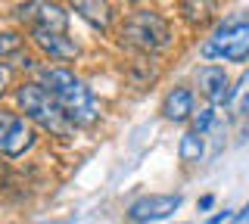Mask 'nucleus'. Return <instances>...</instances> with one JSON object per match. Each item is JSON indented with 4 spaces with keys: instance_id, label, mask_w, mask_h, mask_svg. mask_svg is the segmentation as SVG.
<instances>
[{
    "instance_id": "11",
    "label": "nucleus",
    "mask_w": 249,
    "mask_h": 224,
    "mask_svg": "<svg viewBox=\"0 0 249 224\" xmlns=\"http://www.w3.org/2000/svg\"><path fill=\"white\" fill-rule=\"evenodd\" d=\"M162 112H165V119H171V121H184L187 115L193 112V94L187 87H175L165 97V103H162Z\"/></svg>"
},
{
    "instance_id": "4",
    "label": "nucleus",
    "mask_w": 249,
    "mask_h": 224,
    "mask_svg": "<svg viewBox=\"0 0 249 224\" xmlns=\"http://www.w3.org/2000/svg\"><path fill=\"white\" fill-rule=\"evenodd\" d=\"M206 59H231V63H246L249 59V22H233V25L221 28L212 41L202 47Z\"/></svg>"
},
{
    "instance_id": "20",
    "label": "nucleus",
    "mask_w": 249,
    "mask_h": 224,
    "mask_svg": "<svg viewBox=\"0 0 249 224\" xmlns=\"http://www.w3.org/2000/svg\"><path fill=\"white\" fill-rule=\"evenodd\" d=\"M0 174H3V172H0Z\"/></svg>"
},
{
    "instance_id": "2",
    "label": "nucleus",
    "mask_w": 249,
    "mask_h": 224,
    "mask_svg": "<svg viewBox=\"0 0 249 224\" xmlns=\"http://www.w3.org/2000/svg\"><path fill=\"white\" fill-rule=\"evenodd\" d=\"M19 106L25 109L28 119H35L41 128L53 131V134H59V137L72 134V121H69V115L59 109V103L50 97L47 87H41V84H22V87H19Z\"/></svg>"
},
{
    "instance_id": "9",
    "label": "nucleus",
    "mask_w": 249,
    "mask_h": 224,
    "mask_svg": "<svg viewBox=\"0 0 249 224\" xmlns=\"http://www.w3.org/2000/svg\"><path fill=\"white\" fill-rule=\"evenodd\" d=\"M35 44L44 53H50L53 59H72L78 53V44L72 37H66V32H41V28H35Z\"/></svg>"
},
{
    "instance_id": "6",
    "label": "nucleus",
    "mask_w": 249,
    "mask_h": 224,
    "mask_svg": "<svg viewBox=\"0 0 249 224\" xmlns=\"http://www.w3.org/2000/svg\"><path fill=\"white\" fill-rule=\"evenodd\" d=\"M31 131L28 125L13 112H0V156H22L31 146Z\"/></svg>"
},
{
    "instance_id": "5",
    "label": "nucleus",
    "mask_w": 249,
    "mask_h": 224,
    "mask_svg": "<svg viewBox=\"0 0 249 224\" xmlns=\"http://www.w3.org/2000/svg\"><path fill=\"white\" fill-rule=\"evenodd\" d=\"M16 16L28 22V25L41 28V32H66V22H69L56 3H47V0H28L16 10Z\"/></svg>"
},
{
    "instance_id": "17",
    "label": "nucleus",
    "mask_w": 249,
    "mask_h": 224,
    "mask_svg": "<svg viewBox=\"0 0 249 224\" xmlns=\"http://www.w3.org/2000/svg\"><path fill=\"white\" fill-rule=\"evenodd\" d=\"M246 221H249V203L243 206V212H240V215H237V224H246Z\"/></svg>"
},
{
    "instance_id": "10",
    "label": "nucleus",
    "mask_w": 249,
    "mask_h": 224,
    "mask_svg": "<svg viewBox=\"0 0 249 224\" xmlns=\"http://www.w3.org/2000/svg\"><path fill=\"white\" fill-rule=\"evenodd\" d=\"M75 6V13H81V19H88L93 28H109V19H112V10H109L106 0H69Z\"/></svg>"
},
{
    "instance_id": "7",
    "label": "nucleus",
    "mask_w": 249,
    "mask_h": 224,
    "mask_svg": "<svg viewBox=\"0 0 249 224\" xmlns=\"http://www.w3.org/2000/svg\"><path fill=\"white\" fill-rule=\"evenodd\" d=\"M181 206V196L178 193H153V196H143L137 203H131L128 215L131 221H159V218H168L175 208Z\"/></svg>"
},
{
    "instance_id": "18",
    "label": "nucleus",
    "mask_w": 249,
    "mask_h": 224,
    "mask_svg": "<svg viewBox=\"0 0 249 224\" xmlns=\"http://www.w3.org/2000/svg\"><path fill=\"white\" fill-rule=\"evenodd\" d=\"M212 203H215L212 196H202V199H199V208H212Z\"/></svg>"
},
{
    "instance_id": "12",
    "label": "nucleus",
    "mask_w": 249,
    "mask_h": 224,
    "mask_svg": "<svg viewBox=\"0 0 249 224\" xmlns=\"http://www.w3.org/2000/svg\"><path fill=\"white\" fill-rule=\"evenodd\" d=\"M178 153H181L184 162H199V156H202V134H199V131L184 134V137H181V146H178Z\"/></svg>"
},
{
    "instance_id": "15",
    "label": "nucleus",
    "mask_w": 249,
    "mask_h": 224,
    "mask_svg": "<svg viewBox=\"0 0 249 224\" xmlns=\"http://www.w3.org/2000/svg\"><path fill=\"white\" fill-rule=\"evenodd\" d=\"M212 125H215V112L212 109H199L196 115H193V131H199V134H202V131H209Z\"/></svg>"
},
{
    "instance_id": "14",
    "label": "nucleus",
    "mask_w": 249,
    "mask_h": 224,
    "mask_svg": "<svg viewBox=\"0 0 249 224\" xmlns=\"http://www.w3.org/2000/svg\"><path fill=\"white\" fill-rule=\"evenodd\" d=\"M22 47V37L13 34V32H3L0 34V56H10V53H19Z\"/></svg>"
},
{
    "instance_id": "16",
    "label": "nucleus",
    "mask_w": 249,
    "mask_h": 224,
    "mask_svg": "<svg viewBox=\"0 0 249 224\" xmlns=\"http://www.w3.org/2000/svg\"><path fill=\"white\" fill-rule=\"evenodd\" d=\"M6 81H10V69H6V66H0V94H3Z\"/></svg>"
},
{
    "instance_id": "1",
    "label": "nucleus",
    "mask_w": 249,
    "mask_h": 224,
    "mask_svg": "<svg viewBox=\"0 0 249 224\" xmlns=\"http://www.w3.org/2000/svg\"><path fill=\"white\" fill-rule=\"evenodd\" d=\"M44 87L50 90V97L59 103V109L69 115L72 125H90L97 119V100L88 90V84L75 78L69 69H47L41 75Z\"/></svg>"
},
{
    "instance_id": "13",
    "label": "nucleus",
    "mask_w": 249,
    "mask_h": 224,
    "mask_svg": "<svg viewBox=\"0 0 249 224\" xmlns=\"http://www.w3.org/2000/svg\"><path fill=\"white\" fill-rule=\"evenodd\" d=\"M231 103L237 106V112H249V72H243V75H240L237 97H231Z\"/></svg>"
},
{
    "instance_id": "3",
    "label": "nucleus",
    "mask_w": 249,
    "mask_h": 224,
    "mask_svg": "<svg viewBox=\"0 0 249 224\" xmlns=\"http://www.w3.org/2000/svg\"><path fill=\"white\" fill-rule=\"evenodd\" d=\"M122 37H124V44H131V47L150 53V50H162V47H168L171 32H168V25H165V19H162V16L140 10V13H134V16L124 19V25H122Z\"/></svg>"
},
{
    "instance_id": "8",
    "label": "nucleus",
    "mask_w": 249,
    "mask_h": 224,
    "mask_svg": "<svg viewBox=\"0 0 249 224\" xmlns=\"http://www.w3.org/2000/svg\"><path fill=\"white\" fill-rule=\"evenodd\" d=\"M199 90L209 97V103H215V106L231 103V97H233L228 75H224V69H218V66L199 69Z\"/></svg>"
},
{
    "instance_id": "19",
    "label": "nucleus",
    "mask_w": 249,
    "mask_h": 224,
    "mask_svg": "<svg viewBox=\"0 0 249 224\" xmlns=\"http://www.w3.org/2000/svg\"><path fill=\"white\" fill-rule=\"evenodd\" d=\"M134 3H137V0H134Z\"/></svg>"
}]
</instances>
